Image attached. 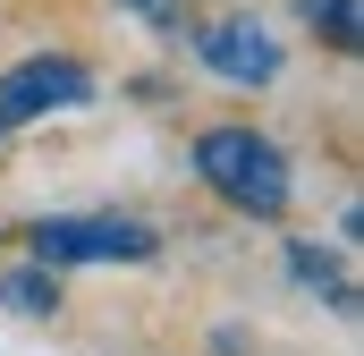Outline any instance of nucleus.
I'll list each match as a JSON object with an SVG mask.
<instances>
[{
	"instance_id": "1",
	"label": "nucleus",
	"mask_w": 364,
	"mask_h": 356,
	"mask_svg": "<svg viewBox=\"0 0 364 356\" xmlns=\"http://www.w3.org/2000/svg\"><path fill=\"white\" fill-rule=\"evenodd\" d=\"M195 178L229 212H246V221H279L288 212V162H279L272 136H255V127H203L195 136Z\"/></svg>"
},
{
	"instance_id": "2",
	"label": "nucleus",
	"mask_w": 364,
	"mask_h": 356,
	"mask_svg": "<svg viewBox=\"0 0 364 356\" xmlns=\"http://www.w3.org/2000/svg\"><path fill=\"white\" fill-rule=\"evenodd\" d=\"M26 246H34V263H153L161 238L119 212H60V221H34Z\"/></svg>"
},
{
	"instance_id": "3",
	"label": "nucleus",
	"mask_w": 364,
	"mask_h": 356,
	"mask_svg": "<svg viewBox=\"0 0 364 356\" xmlns=\"http://www.w3.org/2000/svg\"><path fill=\"white\" fill-rule=\"evenodd\" d=\"M93 102V68L85 60H26L0 77V127L17 119H51V110H85Z\"/></svg>"
},
{
	"instance_id": "4",
	"label": "nucleus",
	"mask_w": 364,
	"mask_h": 356,
	"mask_svg": "<svg viewBox=\"0 0 364 356\" xmlns=\"http://www.w3.org/2000/svg\"><path fill=\"white\" fill-rule=\"evenodd\" d=\"M195 51H203V68L229 77V85H272L279 77V43L255 17H212V26L195 34Z\"/></svg>"
},
{
	"instance_id": "5",
	"label": "nucleus",
	"mask_w": 364,
	"mask_h": 356,
	"mask_svg": "<svg viewBox=\"0 0 364 356\" xmlns=\"http://www.w3.org/2000/svg\"><path fill=\"white\" fill-rule=\"evenodd\" d=\"M0 305L9 314H60V263H26L0 280Z\"/></svg>"
},
{
	"instance_id": "6",
	"label": "nucleus",
	"mask_w": 364,
	"mask_h": 356,
	"mask_svg": "<svg viewBox=\"0 0 364 356\" xmlns=\"http://www.w3.org/2000/svg\"><path fill=\"white\" fill-rule=\"evenodd\" d=\"M288 271H296V280H305V288H314V297H331V305H339V314H348V305H356V288H348V271L331 263V255H322V246H288Z\"/></svg>"
},
{
	"instance_id": "7",
	"label": "nucleus",
	"mask_w": 364,
	"mask_h": 356,
	"mask_svg": "<svg viewBox=\"0 0 364 356\" xmlns=\"http://www.w3.org/2000/svg\"><path fill=\"white\" fill-rule=\"evenodd\" d=\"M296 17H305L331 51H356V0H296Z\"/></svg>"
},
{
	"instance_id": "8",
	"label": "nucleus",
	"mask_w": 364,
	"mask_h": 356,
	"mask_svg": "<svg viewBox=\"0 0 364 356\" xmlns=\"http://www.w3.org/2000/svg\"><path fill=\"white\" fill-rule=\"evenodd\" d=\"M119 9H144V17H161V26H178V9H161V0H119Z\"/></svg>"
}]
</instances>
